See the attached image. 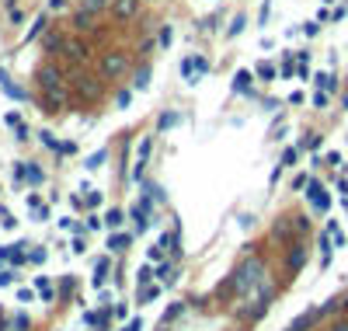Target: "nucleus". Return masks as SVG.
Instances as JSON below:
<instances>
[{
    "label": "nucleus",
    "instance_id": "obj_1",
    "mask_svg": "<svg viewBox=\"0 0 348 331\" xmlns=\"http://www.w3.org/2000/svg\"><path fill=\"white\" fill-rule=\"evenodd\" d=\"M306 199H310V206L320 209V213L331 209V196H327V189H324L320 182H310V185H306Z\"/></svg>",
    "mask_w": 348,
    "mask_h": 331
},
{
    "label": "nucleus",
    "instance_id": "obj_2",
    "mask_svg": "<svg viewBox=\"0 0 348 331\" xmlns=\"http://www.w3.org/2000/svg\"><path fill=\"white\" fill-rule=\"evenodd\" d=\"M258 272H261V265L258 262H244L240 265V272H237V289H251V286L258 282Z\"/></svg>",
    "mask_w": 348,
    "mask_h": 331
},
{
    "label": "nucleus",
    "instance_id": "obj_3",
    "mask_svg": "<svg viewBox=\"0 0 348 331\" xmlns=\"http://www.w3.org/2000/svg\"><path fill=\"white\" fill-rule=\"evenodd\" d=\"M108 268H112V262H108V258H98V262H94V272H91V282H94V289H101V286H105V279H108Z\"/></svg>",
    "mask_w": 348,
    "mask_h": 331
},
{
    "label": "nucleus",
    "instance_id": "obj_4",
    "mask_svg": "<svg viewBox=\"0 0 348 331\" xmlns=\"http://www.w3.org/2000/svg\"><path fill=\"white\" fill-rule=\"evenodd\" d=\"M35 289L42 293V300H53V296H56V289H53V282H49L46 275H39V279H35Z\"/></svg>",
    "mask_w": 348,
    "mask_h": 331
},
{
    "label": "nucleus",
    "instance_id": "obj_5",
    "mask_svg": "<svg viewBox=\"0 0 348 331\" xmlns=\"http://www.w3.org/2000/svg\"><path fill=\"white\" fill-rule=\"evenodd\" d=\"M108 248H112V251H126V248H129V234H112V237H108Z\"/></svg>",
    "mask_w": 348,
    "mask_h": 331
},
{
    "label": "nucleus",
    "instance_id": "obj_6",
    "mask_svg": "<svg viewBox=\"0 0 348 331\" xmlns=\"http://www.w3.org/2000/svg\"><path fill=\"white\" fill-rule=\"evenodd\" d=\"M247 87H251V73H247V70H240V73L233 77V91H247Z\"/></svg>",
    "mask_w": 348,
    "mask_h": 331
},
{
    "label": "nucleus",
    "instance_id": "obj_7",
    "mask_svg": "<svg viewBox=\"0 0 348 331\" xmlns=\"http://www.w3.org/2000/svg\"><path fill=\"white\" fill-rule=\"evenodd\" d=\"M56 77H60V73H56L53 66H46V70H42V80H46V87H49L53 94H56Z\"/></svg>",
    "mask_w": 348,
    "mask_h": 331
},
{
    "label": "nucleus",
    "instance_id": "obj_8",
    "mask_svg": "<svg viewBox=\"0 0 348 331\" xmlns=\"http://www.w3.org/2000/svg\"><path fill=\"white\" fill-rule=\"evenodd\" d=\"M317 91H334V77L331 73H317Z\"/></svg>",
    "mask_w": 348,
    "mask_h": 331
},
{
    "label": "nucleus",
    "instance_id": "obj_9",
    "mask_svg": "<svg viewBox=\"0 0 348 331\" xmlns=\"http://www.w3.org/2000/svg\"><path fill=\"white\" fill-rule=\"evenodd\" d=\"M296 160H299V150H296V146H289V150L282 153V168H292Z\"/></svg>",
    "mask_w": 348,
    "mask_h": 331
},
{
    "label": "nucleus",
    "instance_id": "obj_10",
    "mask_svg": "<svg viewBox=\"0 0 348 331\" xmlns=\"http://www.w3.org/2000/svg\"><path fill=\"white\" fill-rule=\"evenodd\" d=\"M101 164H105V150H98V153H91V157H87V171H98Z\"/></svg>",
    "mask_w": 348,
    "mask_h": 331
},
{
    "label": "nucleus",
    "instance_id": "obj_11",
    "mask_svg": "<svg viewBox=\"0 0 348 331\" xmlns=\"http://www.w3.org/2000/svg\"><path fill=\"white\" fill-rule=\"evenodd\" d=\"M105 223H108V227H112V230H119V227H122V223H126V220H122V213H119V209H112V213H108V216H105Z\"/></svg>",
    "mask_w": 348,
    "mask_h": 331
},
{
    "label": "nucleus",
    "instance_id": "obj_12",
    "mask_svg": "<svg viewBox=\"0 0 348 331\" xmlns=\"http://www.w3.org/2000/svg\"><path fill=\"white\" fill-rule=\"evenodd\" d=\"M115 11H119L122 18H129V14L136 11V0H119V4H115Z\"/></svg>",
    "mask_w": 348,
    "mask_h": 331
},
{
    "label": "nucleus",
    "instance_id": "obj_13",
    "mask_svg": "<svg viewBox=\"0 0 348 331\" xmlns=\"http://www.w3.org/2000/svg\"><path fill=\"white\" fill-rule=\"evenodd\" d=\"M254 73H258L261 80H272V77H275V66H272V63H258V70H254Z\"/></svg>",
    "mask_w": 348,
    "mask_h": 331
},
{
    "label": "nucleus",
    "instance_id": "obj_14",
    "mask_svg": "<svg viewBox=\"0 0 348 331\" xmlns=\"http://www.w3.org/2000/svg\"><path fill=\"white\" fill-rule=\"evenodd\" d=\"M7 126H14V129H18V136L25 139V122H21V115H14V112H11V115H7Z\"/></svg>",
    "mask_w": 348,
    "mask_h": 331
},
{
    "label": "nucleus",
    "instance_id": "obj_15",
    "mask_svg": "<svg viewBox=\"0 0 348 331\" xmlns=\"http://www.w3.org/2000/svg\"><path fill=\"white\" fill-rule=\"evenodd\" d=\"M119 66H122V56H108V63H105V70H108V73H115Z\"/></svg>",
    "mask_w": 348,
    "mask_h": 331
},
{
    "label": "nucleus",
    "instance_id": "obj_16",
    "mask_svg": "<svg viewBox=\"0 0 348 331\" xmlns=\"http://www.w3.org/2000/svg\"><path fill=\"white\" fill-rule=\"evenodd\" d=\"M244 25H247V21H244V18H237V21L230 25V35H240V32H244Z\"/></svg>",
    "mask_w": 348,
    "mask_h": 331
},
{
    "label": "nucleus",
    "instance_id": "obj_17",
    "mask_svg": "<svg viewBox=\"0 0 348 331\" xmlns=\"http://www.w3.org/2000/svg\"><path fill=\"white\" fill-rule=\"evenodd\" d=\"M313 105L324 108V105H327V91H317V94H313Z\"/></svg>",
    "mask_w": 348,
    "mask_h": 331
},
{
    "label": "nucleus",
    "instance_id": "obj_18",
    "mask_svg": "<svg viewBox=\"0 0 348 331\" xmlns=\"http://www.w3.org/2000/svg\"><path fill=\"white\" fill-rule=\"evenodd\" d=\"M209 70V60H202V56H195V73H206Z\"/></svg>",
    "mask_w": 348,
    "mask_h": 331
},
{
    "label": "nucleus",
    "instance_id": "obj_19",
    "mask_svg": "<svg viewBox=\"0 0 348 331\" xmlns=\"http://www.w3.org/2000/svg\"><path fill=\"white\" fill-rule=\"evenodd\" d=\"M160 258H164V248H160V244H157V248H150V262H160Z\"/></svg>",
    "mask_w": 348,
    "mask_h": 331
},
{
    "label": "nucleus",
    "instance_id": "obj_20",
    "mask_svg": "<svg viewBox=\"0 0 348 331\" xmlns=\"http://www.w3.org/2000/svg\"><path fill=\"white\" fill-rule=\"evenodd\" d=\"M174 119H178V115H164V119H160V129H171V126H174Z\"/></svg>",
    "mask_w": 348,
    "mask_h": 331
},
{
    "label": "nucleus",
    "instance_id": "obj_21",
    "mask_svg": "<svg viewBox=\"0 0 348 331\" xmlns=\"http://www.w3.org/2000/svg\"><path fill=\"white\" fill-rule=\"evenodd\" d=\"M14 282V272H0V286H11Z\"/></svg>",
    "mask_w": 348,
    "mask_h": 331
},
{
    "label": "nucleus",
    "instance_id": "obj_22",
    "mask_svg": "<svg viewBox=\"0 0 348 331\" xmlns=\"http://www.w3.org/2000/svg\"><path fill=\"white\" fill-rule=\"evenodd\" d=\"M105 4H108V0H87V7H91V11H94V7H105Z\"/></svg>",
    "mask_w": 348,
    "mask_h": 331
},
{
    "label": "nucleus",
    "instance_id": "obj_23",
    "mask_svg": "<svg viewBox=\"0 0 348 331\" xmlns=\"http://www.w3.org/2000/svg\"><path fill=\"white\" fill-rule=\"evenodd\" d=\"M139 328H143V324H139L136 317H133V321H129V328H126V331H139Z\"/></svg>",
    "mask_w": 348,
    "mask_h": 331
}]
</instances>
